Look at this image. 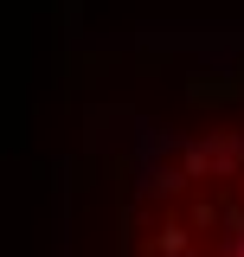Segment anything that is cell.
<instances>
[{"label": "cell", "instance_id": "obj_1", "mask_svg": "<svg viewBox=\"0 0 244 257\" xmlns=\"http://www.w3.org/2000/svg\"><path fill=\"white\" fill-rule=\"evenodd\" d=\"M129 257H244V142L186 148L135 206Z\"/></svg>", "mask_w": 244, "mask_h": 257}]
</instances>
